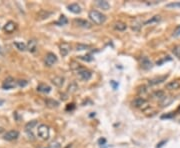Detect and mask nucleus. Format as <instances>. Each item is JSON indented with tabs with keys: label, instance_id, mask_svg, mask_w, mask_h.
Wrapping results in <instances>:
<instances>
[{
	"label": "nucleus",
	"instance_id": "f257e3e1",
	"mask_svg": "<svg viewBox=\"0 0 180 148\" xmlns=\"http://www.w3.org/2000/svg\"><path fill=\"white\" fill-rule=\"evenodd\" d=\"M88 17L92 21V23H94L96 25H102L106 21V16L104 14H102L98 10H94V9L89 11Z\"/></svg>",
	"mask_w": 180,
	"mask_h": 148
},
{
	"label": "nucleus",
	"instance_id": "f03ea898",
	"mask_svg": "<svg viewBox=\"0 0 180 148\" xmlns=\"http://www.w3.org/2000/svg\"><path fill=\"white\" fill-rule=\"evenodd\" d=\"M37 134L43 140H47L50 136V129L46 124H40L37 129Z\"/></svg>",
	"mask_w": 180,
	"mask_h": 148
},
{
	"label": "nucleus",
	"instance_id": "7ed1b4c3",
	"mask_svg": "<svg viewBox=\"0 0 180 148\" xmlns=\"http://www.w3.org/2000/svg\"><path fill=\"white\" fill-rule=\"evenodd\" d=\"M16 85H17V81H16L14 78L8 77V78H6L3 81V83H2V88L5 90H9V89H12V88L16 87Z\"/></svg>",
	"mask_w": 180,
	"mask_h": 148
},
{
	"label": "nucleus",
	"instance_id": "20e7f679",
	"mask_svg": "<svg viewBox=\"0 0 180 148\" xmlns=\"http://www.w3.org/2000/svg\"><path fill=\"white\" fill-rule=\"evenodd\" d=\"M57 62V57L54 53H51V52H49V53L46 54L45 56V64L47 65V66H52V65H54L55 63Z\"/></svg>",
	"mask_w": 180,
	"mask_h": 148
},
{
	"label": "nucleus",
	"instance_id": "39448f33",
	"mask_svg": "<svg viewBox=\"0 0 180 148\" xmlns=\"http://www.w3.org/2000/svg\"><path fill=\"white\" fill-rule=\"evenodd\" d=\"M19 136V132L16 130H10L8 132H6L4 134V139L7 141H12V140H15V139L18 138Z\"/></svg>",
	"mask_w": 180,
	"mask_h": 148
},
{
	"label": "nucleus",
	"instance_id": "423d86ee",
	"mask_svg": "<svg viewBox=\"0 0 180 148\" xmlns=\"http://www.w3.org/2000/svg\"><path fill=\"white\" fill-rule=\"evenodd\" d=\"M132 105L136 108H142L144 105H147V100L144 99L143 97H137L133 100Z\"/></svg>",
	"mask_w": 180,
	"mask_h": 148
},
{
	"label": "nucleus",
	"instance_id": "0eeeda50",
	"mask_svg": "<svg viewBox=\"0 0 180 148\" xmlns=\"http://www.w3.org/2000/svg\"><path fill=\"white\" fill-rule=\"evenodd\" d=\"M78 75L81 80H83V81H88L90 78H91L92 73L90 72L89 70H87V69H82V70L78 71Z\"/></svg>",
	"mask_w": 180,
	"mask_h": 148
},
{
	"label": "nucleus",
	"instance_id": "6e6552de",
	"mask_svg": "<svg viewBox=\"0 0 180 148\" xmlns=\"http://www.w3.org/2000/svg\"><path fill=\"white\" fill-rule=\"evenodd\" d=\"M73 23L75 25H77V26L82 27V28H91V24H90L88 21L84 20V19H74Z\"/></svg>",
	"mask_w": 180,
	"mask_h": 148
},
{
	"label": "nucleus",
	"instance_id": "1a4fd4ad",
	"mask_svg": "<svg viewBox=\"0 0 180 148\" xmlns=\"http://www.w3.org/2000/svg\"><path fill=\"white\" fill-rule=\"evenodd\" d=\"M70 49H71V46L69 45L67 42H63L62 44H60V54L63 57L68 55Z\"/></svg>",
	"mask_w": 180,
	"mask_h": 148
},
{
	"label": "nucleus",
	"instance_id": "9d476101",
	"mask_svg": "<svg viewBox=\"0 0 180 148\" xmlns=\"http://www.w3.org/2000/svg\"><path fill=\"white\" fill-rule=\"evenodd\" d=\"M167 77H168V75H163V76H159V77H155V78H153V79H150L149 81H148V83H149L150 86L160 84V83H162L163 81H165V80L167 79Z\"/></svg>",
	"mask_w": 180,
	"mask_h": 148
},
{
	"label": "nucleus",
	"instance_id": "9b49d317",
	"mask_svg": "<svg viewBox=\"0 0 180 148\" xmlns=\"http://www.w3.org/2000/svg\"><path fill=\"white\" fill-rule=\"evenodd\" d=\"M16 27H17V25H16L15 22H13V21H8L7 23L5 24V26H4V31H5L6 33H12L14 30L16 29Z\"/></svg>",
	"mask_w": 180,
	"mask_h": 148
},
{
	"label": "nucleus",
	"instance_id": "f8f14e48",
	"mask_svg": "<svg viewBox=\"0 0 180 148\" xmlns=\"http://www.w3.org/2000/svg\"><path fill=\"white\" fill-rule=\"evenodd\" d=\"M64 81H65V78L62 77V76H55L54 78H52V83L57 87H62Z\"/></svg>",
	"mask_w": 180,
	"mask_h": 148
},
{
	"label": "nucleus",
	"instance_id": "ddd939ff",
	"mask_svg": "<svg viewBox=\"0 0 180 148\" xmlns=\"http://www.w3.org/2000/svg\"><path fill=\"white\" fill-rule=\"evenodd\" d=\"M68 10L74 14H80L81 13V7L77 3H72L67 6Z\"/></svg>",
	"mask_w": 180,
	"mask_h": 148
},
{
	"label": "nucleus",
	"instance_id": "4468645a",
	"mask_svg": "<svg viewBox=\"0 0 180 148\" xmlns=\"http://www.w3.org/2000/svg\"><path fill=\"white\" fill-rule=\"evenodd\" d=\"M165 88L168 90H177L180 88V82L177 81V80H175V81H171L166 84Z\"/></svg>",
	"mask_w": 180,
	"mask_h": 148
},
{
	"label": "nucleus",
	"instance_id": "2eb2a0df",
	"mask_svg": "<svg viewBox=\"0 0 180 148\" xmlns=\"http://www.w3.org/2000/svg\"><path fill=\"white\" fill-rule=\"evenodd\" d=\"M37 91L42 92V93H46V94H47V93H49L50 91H51V87H50L49 85H47V84H45V83H41L37 86Z\"/></svg>",
	"mask_w": 180,
	"mask_h": 148
},
{
	"label": "nucleus",
	"instance_id": "dca6fc26",
	"mask_svg": "<svg viewBox=\"0 0 180 148\" xmlns=\"http://www.w3.org/2000/svg\"><path fill=\"white\" fill-rule=\"evenodd\" d=\"M96 4H97L98 7H100L102 10H108L110 8V4L108 3V1H105V0H97Z\"/></svg>",
	"mask_w": 180,
	"mask_h": 148
},
{
	"label": "nucleus",
	"instance_id": "f3484780",
	"mask_svg": "<svg viewBox=\"0 0 180 148\" xmlns=\"http://www.w3.org/2000/svg\"><path fill=\"white\" fill-rule=\"evenodd\" d=\"M160 21H161V16L160 15H155V16H153V17L150 18L149 20L145 21L144 25H153V24H156V23L160 22Z\"/></svg>",
	"mask_w": 180,
	"mask_h": 148
},
{
	"label": "nucleus",
	"instance_id": "a211bd4d",
	"mask_svg": "<svg viewBox=\"0 0 180 148\" xmlns=\"http://www.w3.org/2000/svg\"><path fill=\"white\" fill-rule=\"evenodd\" d=\"M45 104H46V106L50 107V108H56V107H58V105H59V102L54 100V99L48 98L45 100Z\"/></svg>",
	"mask_w": 180,
	"mask_h": 148
},
{
	"label": "nucleus",
	"instance_id": "6ab92c4d",
	"mask_svg": "<svg viewBox=\"0 0 180 148\" xmlns=\"http://www.w3.org/2000/svg\"><path fill=\"white\" fill-rule=\"evenodd\" d=\"M27 49H28L30 52H35L37 49V42L33 39L29 40L28 44H27Z\"/></svg>",
	"mask_w": 180,
	"mask_h": 148
},
{
	"label": "nucleus",
	"instance_id": "aec40b11",
	"mask_svg": "<svg viewBox=\"0 0 180 148\" xmlns=\"http://www.w3.org/2000/svg\"><path fill=\"white\" fill-rule=\"evenodd\" d=\"M114 29L115 30H118V31H124L125 29L127 28V25L125 23L121 22V21H118V22H115L114 23Z\"/></svg>",
	"mask_w": 180,
	"mask_h": 148
},
{
	"label": "nucleus",
	"instance_id": "412c9836",
	"mask_svg": "<svg viewBox=\"0 0 180 148\" xmlns=\"http://www.w3.org/2000/svg\"><path fill=\"white\" fill-rule=\"evenodd\" d=\"M141 65H142V68H144V69H150L152 67V63H151V61L149 60V59L147 58V57H144L143 59H142V63H141Z\"/></svg>",
	"mask_w": 180,
	"mask_h": 148
},
{
	"label": "nucleus",
	"instance_id": "4be33fe9",
	"mask_svg": "<svg viewBox=\"0 0 180 148\" xmlns=\"http://www.w3.org/2000/svg\"><path fill=\"white\" fill-rule=\"evenodd\" d=\"M36 125H37V121H36V120H32V121L28 122V123L25 125V130H26L27 132H28V131H31Z\"/></svg>",
	"mask_w": 180,
	"mask_h": 148
},
{
	"label": "nucleus",
	"instance_id": "5701e85b",
	"mask_svg": "<svg viewBox=\"0 0 180 148\" xmlns=\"http://www.w3.org/2000/svg\"><path fill=\"white\" fill-rule=\"evenodd\" d=\"M14 46H15V47L17 48L18 50H20V51H25V50L27 49V46L25 45L23 42L15 41V42H14Z\"/></svg>",
	"mask_w": 180,
	"mask_h": 148
},
{
	"label": "nucleus",
	"instance_id": "b1692460",
	"mask_svg": "<svg viewBox=\"0 0 180 148\" xmlns=\"http://www.w3.org/2000/svg\"><path fill=\"white\" fill-rule=\"evenodd\" d=\"M67 23H68L67 18H66L64 15H61L60 16V18H59V20L55 22V24L58 25V26H63V25H66Z\"/></svg>",
	"mask_w": 180,
	"mask_h": 148
},
{
	"label": "nucleus",
	"instance_id": "393cba45",
	"mask_svg": "<svg viewBox=\"0 0 180 148\" xmlns=\"http://www.w3.org/2000/svg\"><path fill=\"white\" fill-rule=\"evenodd\" d=\"M152 96L156 99H161V100H163V99L165 98V93L163 91H161V90H158V91L154 92L153 94H152Z\"/></svg>",
	"mask_w": 180,
	"mask_h": 148
},
{
	"label": "nucleus",
	"instance_id": "a878e982",
	"mask_svg": "<svg viewBox=\"0 0 180 148\" xmlns=\"http://www.w3.org/2000/svg\"><path fill=\"white\" fill-rule=\"evenodd\" d=\"M78 89V85H77L76 82H71L70 85L68 86V92L69 93H74L77 91Z\"/></svg>",
	"mask_w": 180,
	"mask_h": 148
},
{
	"label": "nucleus",
	"instance_id": "bb28decb",
	"mask_svg": "<svg viewBox=\"0 0 180 148\" xmlns=\"http://www.w3.org/2000/svg\"><path fill=\"white\" fill-rule=\"evenodd\" d=\"M173 101V98L171 96L169 97H166L165 96V98L162 100V102H161V104H162V106H167V105H169L171 102Z\"/></svg>",
	"mask_w": 180,
	"mask_h": 148
},
{
	"label": "nucleus",
	"instance_id": "cd10ccee",
	"mask_svg": "<svg viewBox=\"0 0 180 148\" xmlns=\"http://www.w3.org/2000/svg\"><path fill=\"white\" fill-rule=\"evenodd\" d=\"M89 46L88 45H85V44H77L76 45V50L77 51H82V50H86L88 49Z\"/></svg>",
	"mask_w": 180,
	"mask_h": 148
},
{
	"label": "nucleus",
	"instance_id": "c85d7f7f",
	"mask_svg": "<svg viewBox=\"0 0 180 148\" xmlns=\"http://www.w3.org/2000/svg\"><path fill=\"white\" fill-rule=\"evenodd\" d=\"M172 52H173V54H174L175 56L177 57L178 59H180V46H175L174 48L172 49Z\"/></svg>",
	"mask_w": 180,
	"mask_h": 148
},
{
	"label": "nucleus",
	"instance_id": "c756f323",
	"mask_svg": "<svg viewBox=\"0 0 180 148\" xmlns=\"http://www.w3.org/2000/svg\"><path fill=\"white\" fill-rule=\"evenodd\" d=\"M79 59H81V60L83 61H86V62H90V61L93 60V57L91 55H85V56H79Z\"/></svg>",
	"mask_w": 180,
	"mask_h": 148
},
{
	"label": "nucleus",
	"instance_id": "7c9ffc66",
	"mask_svg": "<svg viewBox=\"0 0 180 148\" xmlns=\"http://www.w3.org/2000/svg\"><path fill=\"white\" fill-rule=\"evenodd\" d=\"M27 84H28V81H27V80H24V79L17 80V85L19 86V87H25Z\"/></svg>",
	"mask_w": 180,
	"mask_h": 148
},
{
	"label": "nucleus",
	"instance_id": "2f4dec72",
	"mask_svg": "<svg viewBox=\"0 0 180 148\" xmlns=\"http://www.w3.org/2000/svg\"><path fill=\"white\" fill-rule=\"evenodd\" d=\"M167 8H179L180 7V2H174V3H168L166 4Z\"/></svg>",
	"mask_w": 180,
	"mask_h": 148
},
{
	"label": "nucleus",
	"instance_id": "473e14b6",
	"mask_svg": "<svg viewBox=\"0 0 180 148\" xmlns=\"http://www.w3.org/2000/svg\"><path fill=\"white\" fill-rule=\"evenodd\" d=\"M174 116H175L174 112H170L169 114H163V115L161 116V119H169V118H173Z\"/></svg>",
	"mask_w": 180,
	"mask_h": 148
},
{
	"label": "nucleus",
	"instance_id": "72a5a7b5",
	"mask_svg": "<svg viewBox=\"0 0 180 148\" xmlns=\"http://www.w3.org/2000/svg\"><path fill=\"white\" fill-rule=\"evenodd\" d=\"M179 35H180V25L175 27L174 31H173V36L177 37V36H179Z\"/></svg>",
	"mask_w": 180,
	"mask_h": 148
},
{
	"label": "nucleus",
	"instance_id": "f704fd0d",
	"mask_svg": "<svg viewBox=\"0 0 180 148\" xmlns=\"http://www.w3.org/2000/svg\"><path fill=\"white\" fill-rule=\"evenodd\" d=\"M110 84H111V86L113 87V89H114V90H116L117 88H118V83H116V82H115L114 80L110 81Z\"/></svg>",
	"mask_w": 180,
	"mask_h": 148
},
{
	"label": "nucleus",
	"instance_id": "c9c22d12",
	"mask_svg": "<svg viewBox=\"0 0 180 148\" xmlns=\"http://www.w3.org/2000/svg\"><path fill=\"white\" fill-rule=\"evenodd\" d=\"M74 109V104L71 103V104H68V106L66 107V110H73Z\"/></svg>",
	"mask_w": 180,
	"mask_h": 148
},
{
	"label": "nucleus",
	"instance_id": "e433bc0d",
	"mask_svg": "<svg viewBox=\"0 0 180 148\" xmlns=\"http://www.w3.org/2000/svg\"><path fill=\"white\" fill-rule=\"evenodd\" d=\"M106 142V140H105V138H100L99 140H98V143H99L100 145L101 144H104V143Z\"/></svg>",
	"mask_w": 180,
	"mask_h": 148
},
{
	"label": "nucleus",
	"instance_id": "4c0bfd02",
	"mask_svg": "<svg viewBox=\"0 0 180 148\" xmlns=\"http://www.w3.org/2000/svg\"><path fill=\"white\" fill-rule=\"evenodd\" d=\"M164 143H166V141H162V142H160L159 143V144H157V148H160V147H162L163 146V144H164Z\"/></svg>",
	"mask_w": 180,
	"mask_h": 148
},
{
	"label": "nucleus",
	"instance_id": "58836bf2",
	"mask_svg": "<svg viewBox=\"0 0 180 148\" xmlns=\"http://www.w3.org/2000/svg\"><path fill=\"white\" fill-rule=\"evenodd\" d=\"M0 54H1V55L3 54V52H2V49H1V46H0Z\"/></svg>",
	"mask_w": 180,
	"mask_h": 148
},
{
	"label": "nucleus",
	"instance_id": "ea45409f",
	"mask_svg": "<svg viewBox=\"0 0 180 148\" xmlns=\"http://www.w3.org/2000/svg\"><path fill=\"white\" fill-rule=\"evenodd\" d=\"M177 110H178V111H179V112H180V106H179V107H178V109H177Z\"/></svg>",
	"mask_w": 180,
	"mask_h": 148
}]
</instances>
